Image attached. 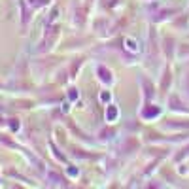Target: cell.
I'll return each mask as SVG.
<instances>
[{
    "mask_svg": "<svg viewBox=\"0 0 189 189\" xmlns=\"http://www.w3.org/2000/svg\"><path fill=\"white\" fill-rule=\"evenodd\" d=\"M104 117H106V121H108V123L117 121V117H119V108H117V106H113V104H108Z\"/></svg>",
    "mask_w": 189,
    "mask_h": 189,
    "instance_id": "6da1fadb",
    "label": "cell"
},
{
    "mask_svg": "<svg viewBox=\"0 0 189 189\" xmlns=\"http://www.w3.org/2000/svg\"><path fill=\"white\" fill-rule=\"evenodd\" d=\"M123 45H125V49H127V51H131V53H138V51H140L138 42H136L134 38H131V36H127V38L123 40Z\"/></svg>",
    "mask_w": 189,
    "mask_h": 189,
    "instance_id": "7a4b0ae2",
    "label": "cell"
},
{
    "mask_svg": "<svg viewBox=\"0 0 189 189\" xmlns=\"http://www.w3.org/2000/svg\"><path fill=\"white\" fill-rule=\"evenodd\" d=\"M99 99H100V102H104V104H110V102H112V93H110V91H102Z\"/></svg>",
    "mask_w": 189,
    "mask_h": 189,
    "instance_id": "3957f363",
    "label": "cell"
}]
</instances>
